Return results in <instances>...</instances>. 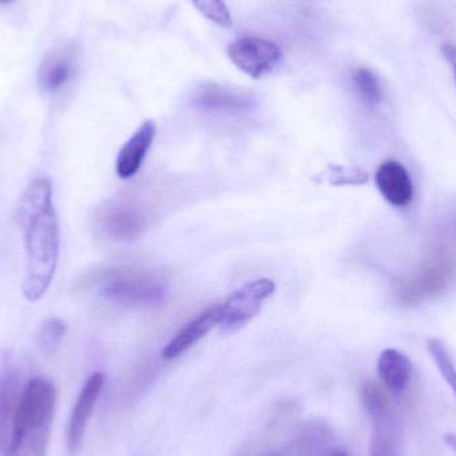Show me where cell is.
Returning <instances> with one entry per match:
<instances>
[{"instance_id":"2","label":"cell","mask_w":456,"mask_h":456,"mask_svg":"<svg viewBox=\"0 0 456 456\" xmlns=\"http://www.w3.org/2000/svg\"><path fill=\"white\" fill-rule=\"evenodd\" d=\"M55 401V387L45 378H35L24 386L8 456H45Z\"/></svg>"},{"instance_id":"13","label":"cell","mask_w":456,"mask_h":456,"mask_svg":"<svg viewBox=\"0 0 456 456\" xmlns=\"http://www.w3.org/2000/svg\"><path fill=\"white\" fill-rule=\"evenodd\" d=\"M382 197L395 208H406L414 198V184L409 171L396 160H387L378 168L375 175Z\"/></svg>"},{"instance_id":"18","label":"cell","mask_w":456,"mask_h":456,"mask_svg":"<svg viewBox=\"0 0 456 456\" xmlns=\"http://www.w3.org/2000/svg\"><path fill=\"white\" fill-rule=\"evenodd\" d=\"M353 86L356 95L369 107H378L383 101L379 77L372 69L361 67L353 72Z\"/></svg>"},{"instance_id":"4","label":"cell","mask_w":456,"mask_h":456,"mask_svg":"<svg viewBox=\"0 0 456 456\" xmlns=\"http://www.w3.org/2000/svg\"><path fill=\"white\" fill-rule=\"evenodd\" d=\"M456 278V260L452 252L438 249L425 265L396 284V302L403 307L415 305L449 289Z\"/></svg>"},{"instance_id":"5","label":"cell","mask_w":456,"mask_h":456,"mask_svg":"<svg viewBox=\"0 0 456 456\" xmlns=\"http://www.w3.org/2000/svg\"><path fill=\"white\" fill-rule=\"evenodd\" d=\"M94 281L101 287L104 299L115 305H151L166 294L165 284L157 276L126 268L103 271Z\"/></svg>"},{"instance_id":"7","label":"cell","mask_w":456,"mask_h":456,"mask_svg":"<svg viewBox=\"0 0 456 456\" xmlns=\"http://www.w3.org/2000/svg\"><path fill=\"white\" fill-rule=\"evenodd\" d=\"M228 56L240 71L254 79L273 74L283 61V53L276 43L257 37H243L228 45Z\"/></svg>"},{"instance_id":"24","label":"cell","mask_w":456,"mask_h":456,"mask_svg":"<svg viewBox=\"0 0 456 456\" xmlns=\"http://www.w3.org/2000/svg\"><path fill=\"white\" fill-rule=\"evenodd\" d=\"M444 444L452 450L456 454V436L454 434H446L444 438Z\"/></svg>"},{"instance_id":"8","label":"cell","mask_w":456,"mask_h":456,"mask_svg":"<svg viewBox=\"0 0 456 456\" xmlns=\"http://www.w3.org/2000/svg\"><path fill=\"white\" fill-rule=\"evenodd\" d=\"M95 224L106 238L128 241L141 236L146 228V218L131 203L125 200H109L96 211Z\"/></svg>"},{"instance_id":"12","label":"cell","mask_w":456,"mask_h":456,"mask_svg":"<svg viewBox=\"0 0 456 456\" xmlns=\"http://www.w3.org/2000/svg\"><path fill=\"white\" fill-rule=\"evenodd\" d=\"M75 75V53L69 47L55 48L43 58L37 69V85L45 94H58Z\"/></svg>"},{"instance_id":"23","label":"cell","mask_w":456,"mask_h":456,"mask_svg":"<svg viewBox=\"0 0 456 456\" xmlns=\"http://www.w3.org/2000/svg\"><path fill=\"white\" fill-rule=\"evenodd\" d=\"M442 53H444L446 61L452 64V69H454V77L456 82V45H444V47H442Z\"/></svg>"},{"instance_id":"10","label":"cell","mask_w":456,"mask_h":456,"mask_svg":"<svg viewBox=\"0 0 456 456\" xmlns=\"http://www.w3.org/2000/svg\"><path fill=\"white\" fill-rule=\"evenodd\" d=\"M192 103L197 109L213 114H243L256 107L254 96L236 88L205 83L195 90Z\"/></svg>"},{"instance_id":"1","label":"cell","mask_w":456,"mask_h":456,"mask_svg":"<svg viewBox=\"0 0 456 456\" xmlns=\"http://www.w3.org/2000/svg\"><path fill=\"white\" fill-rule=\"evenodd\" d=\"M18 221L26 247L21 291L28 302H37L55 275L61 244L53 186L47 178H37L24 190L19 200Z\"/></svg>"},{"instance_id":"17","label":"cell","mask_w":456,"mask_h":456,"mask_svg":"<svg viewBox=\"0 0 456 456\" xmlns=\"http://www.w3.org/2000/svg\"><path fill=\"white\" fill-rule=\"evenodd\" d=\"M331 442V433L322 423H308L297 434L294 450L297 456H322Z\"/></svg>"},{"instance_id":"9","label":"cell","mask_w":456,"mask_h":456,"mask_svg":"<svg viewBox=\"0 0 456 456\" xmlns=\"http://www.w3.org/2000/svg\"><path fill=\"white\" fill-rule=\"evenodd\" d=\"M104 385V375L102 372H94L80 390L69 417V428H67L66 444L69 455H77L82 447L86 430L91 415L95 409L96 402L101 396Z\"/></svg>"},{"instance_id":"25","label":"cell","mask_w":456,"mask_h":456,"mask_svg":"<svg viewBox=\"0 0 456 456\" xmlns=\"http://www.w3.org/2000/svg\"><path fill=\"white\" fill-rule=\"evenodd\" d=\"M327 456H348L346 454L345 452H342V450H337V452H330V454H327Z\"/></svg>"},{"instance_id":"21","label":"cell","mask_w":456,"mask_h":456,"mask_svg":"<svg viewBox=\"0 0 456 456\" xmlns=\"http://www.w3.org/2000/svg\"><path fill=\"white\" fill-rule=\"evenodd\" d=\"M191 2L208 20L226 28L232 26V16L224 0H191Z\"/></svg>"},{"instance_id":"26","label":"cell","mask_w":456,"mask_h":456,"mask_svg":"<svg viewBox=\"0 0 456 456\" xmlns=\"http://www.w3.org/2000/svg\"><path fill=\"white\" fill-rule=\"evenodd\" d=\"M12 2H15V0H0V5H7Z\"/></svg>"},{"instance_id":"11","label":"cell","mask_w":456,"mask_h":456,"mask_svg":"<svg viewBox=\"0 0 456 456\" xmlns=\"http://www.w3.org/2000/svg\"><path fill=\"white\" fill-rule=\"evenodd\" d=\"M24 387L15 370L0 372V455H10Z\"/></svg>"},{"instance_id":"19","label":"cell","mask_w":456,"mask_h":456,"mask_svg":"<svg viewBox=\"0 0 456 456\" xmlns=\"http://www.w3.org/2000/svg\"><path fill=\"white\" fill-rule=\"evenodd\" d=\"M69 327L67 323L59 318H51L40 326L37 332V342L40 351L45 355H53L61 347V342L66 338Z\"/></svg>"},{"instance_id":"22","label":"cell","mask_w":456,"mask_h":456,"mask_svg":"<svg viewBox=\"0 0 456 456\" xmlns=\"http://www.w3.org/2000/svg\"><path fill=\"white\" fill-rule=\"evenodd\" d=\"M330 183L339 184H363L367 182L366 173L358 168L330 167Z\"/></svg>"},{"instance_id":"3","label":"cell","mask_w":456,"mask_h":456,"mask_svg":"<svg viewBox=\"0 0 456 456\" xmlns=\"http://www.w3.org/2000/svg\"><path fill=\"white\" fill-rule=\"evenodd\" d=\"M361 401L372 425L370 456H403L401 422L387 394L367 380L361 386Z\"/></svg>"},{"instance_id":"14","label":"cell","mask_w":456,"mask_h":456,"mask_svg":"<svg viewBox=\"0 0 456 456\" xmlns=\"http://www.w3.org/2000/svg\"><path fill=\"white\" fill-rule=\"evenodd\" d=\"M157 135V125L146 120L136 133L126 142L117 158V174L119 178L130 179L136 175L151 149Z\"/></svg>"},{"instance_id":"6","label":"cell","mask_w":456,"mask_h":456,"mask_svg":"<svg viewBox=\"0 0 456 456\" xmlns=\"http://www.w3.org/2000/svg\"><path fill=\"white\" fill-rule=\"evenodd\" d=\"M275 291V283L271 279L259 278L247 281L222 303L219 326L228 332L246 326L260 313L263 303Z\"/></svg>"},{"instance_id":"20","label":"cell","mask_w":456,"mask_h":456,"mask_svg":"<svg viewBox=\"0 0 456 456\" xmlns=\"http://www.w3.org/2000/svg\"><path fill=\"white\" fill-rule=\"evenodd\" d=\"M428 350L433 358L434 363L438 367L444 379L452 388L456 398V367L450 356L449 350L446 346L438 339H428Z\"/></svg>"},{"instance_id":"16","label":"cell","mask_w":456,"mask_h":456,"mask_svg":"<svg viewBox=\"0 0 456 456\" xmlns=\"http://www.w3.org/2000/svg\"><path fill=\"white\" fill-rule=\"evenodd\" d=\"M378 374L391 393L402 395L411 383L414 366L409 356L395 348H387L378 359Z\"/></svg>"},{"instance_id":"15","label":"cell","mask_w":456,"mask_h":456,"mask_svg":"<svg viewBox=\"0 0 456 456\" xmlns=\"http://www.w3.org/2000/svg\"><path fill=\"white\" fill-rule=\"evenodd\" d=\"M219 322H221V305H214L206 308L165 346L162 351L163 358L167 361L179 358L195 343L205 338L214 327L218 326Z\"/></svg>"}]
</instances>
